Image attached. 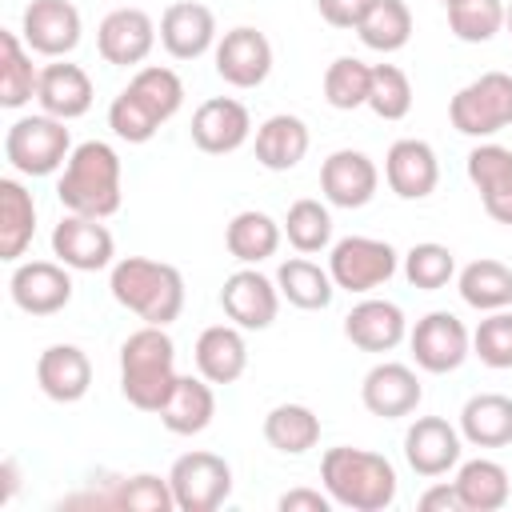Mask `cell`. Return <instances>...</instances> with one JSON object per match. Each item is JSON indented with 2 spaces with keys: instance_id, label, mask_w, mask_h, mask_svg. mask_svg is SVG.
I'll list each match as a JSON object with an SVG mask.
<instances>
[{
  "instance_id": "cell-27",
  "label": "cell",
  "mask_w": 512,
  "mask_h": 512,
  "mask_svg": "<svg viewBox=\"0 0 512 512\" xmlns=\"http://www.w3.org/2000/svg\"><path fill=\"white\" fill-rule=\"evenodd\" d=\"M160 424L172 432V436H196L212 424L216 416V392H212V380L204 376H176L164 408L156 412Z\"/></svg>"
},
{
  "instance_id": "cell-20",
  "label": "cell",
  "mask_w": 512,
  "mask_h": 512,
  "mask_svg": "<svg viewBox=\"0 0 512 512\" xmlns=\"http://www.w3.org/2000/svg\"><path fill=\"white\" fill-rule=\"evenodd\" d=\"M160 44L172 60H200L216 44V16L200 0H176L160 16Z\"/></svg>"
},
{
  "instance_id": "cell-42",
  "label": "cell",
  "mask_w": 512,
  "mask_h": 512,
  "mask_svg": "<svg viewBox=\"0 0 512 512\" xmlns=\"http://www.w3.org/2000/svg\"><path fill=\"white\" fill-rule=\"evenodd\" d=\"M504 0H456L448 4V28L464 44H484L504 28Z\"/></svg>"
},
{
  "instance_id": "cell-52",
  "label": "cell",
  "mask_w": 512,
  "mask_h": 512,
  "mask_svg": "<svg viewBox=\"0 0 512 512\" xmlns=\"http://www.w3.org/2000/svg\"><path fill=\"white\" fill-rule=\"evenodd\" d=\"M440 4H444V8H448V4H456V0H440Z\"/></svg>"
},
{
  "instance_id": "cell-11",
  "label": "cell",
  "mask_w": 512,
  "mask_h": 512,
  "mask_svg": "<svg viewBox=\"0 0 512 512\" xmlns=\"http://www.w3.org/2000/svg\"><path fill=\"white\" fill-rule=\"evenodd\" d=\"M8 292H12V304L20 312H28V316H56L72 300L68 264H56V260H24V264H16V272L8 280Z\"/></svg>"
},
{
  "instance_id": "cell-35",
  "label": "cell",
  "mask_w": 512,
  "mask_h": 512,
  "mask_svg": "<svg viewBox=\"0 0 512 512\" xmlns=\"http://www.w3.org/2000/svg\"><path fill=\"white\" fill-rule=\"evenodd\" d=\"M276 288H280V296L292 308H304V312L328 308L332 304V292H336L332 272L320 268V264H312V260H304V256H292V260H284L276 268Z\"/></svg>"
},
{
  "instance_id": "cell-9",
  "label": "cell",
  "mask_w": 512,
  "mask_h": 512,
  "mask_svg": "<svg viewBox=\"0 0 512 512\" xmlns=\"http://www.w3.org/2000/svg\"><path fill=\"white\" fill-rule=\"evenodd\" d=\"M408 344H412L416 364L432 376L456 372L472 356V332L452 312H428L424 320H416V328L408 332Z\"/></svg>"
},
{
  "instance_id": "cell-34",
  "label": "cell",
  "mask_w": 512,
  "mask_h": 512,
  "mask_svg": "<svg viewBox=\"0 0 512 512\" xmlns=\"http://www.w3.org/2000/svg\"><path fill=\"white\" fill-rule=\"evenodd\" d=\"M456 492H460V504L464 512H496L508 504L512 496V484H508V472L504 464L496 460H464L460 472H456Z\"/></svg>"
},
{
  "instance_id": "cell-1",
  "label": "cell",
  "mask_w": 512,
  "mask_h": 512,
  "mask_svg": "<svg viewBox=\"0 0 512 512\" xmlns=\"http://www.w3.org/2000/svg\"><path fill=\"white\" fill-rule=\"evenodd\" d=\"M320 480L332 504L352 512H384L396 500V468L388 456L368 448H328L320 460Z\"/></svg>"
},
{
  "instance_id": "cell-7",
  "label": "cell",
  "mask_w": 512,
  "mask_h": 512,
  "mask_svg": "<svg viewBox=\"0 0 512 512\" xmlns=\"http://www.w3.org/2000/svg\"><path fill=\"white\" fill-rule=\"evenodd\" d=\"M396 268H400L396 248L388 240H376V236H344L328 252L332 284L344 292H356V296L388 284L396 276Z\"/></svg>"
},
{
  "instance_id": "cell-3",
  "label": "cell",
  "mask_w": 512,
  "mask_h": 512,
  "mask_svg": "<svg viewBox=\"0 0 512 512\" xmlns=\"http://www.w3.org/2000/svg\"><path fill=\"white\" fill-rule=\"evenodd\" d=\"M176 376V344L160 324H144L120 344V392L132 408L160 412Z\"/></svg>"
},
{
  "instance_id": "cell-19",
  "label": "cell",
  "mask_w": 512,
  "mask_h": 512,
  "mask_svg": "<svg viewBox=\"0 0 512 512\" xmlns=\"http://www.w3.org/2000/svg\"><path fill=\"white\" fill-rule=\"evenodd\" d=\"M252 136V116L232 96H212L192 112V144L208 156H228Z\"/></svg>"
},
{
  "instance_id": "cell-23",
  "label": "cell",
  "mask_w": 512,
  "mask_h": 512,
  "mask_svg": "<svg viewBox=\"0 0 512 512\" xmlns=\"http://www.w3.org/2000/svg\"><path fill=\"white\" fill-rule=\"evenodd\" d=\"M36 384L56 404H76L92 388V360L76 344H52L36 360Z\"/></svg>"
},
{
  "instance_id": "cell-30",
  "label": "cell",
  "mask_w": 512,
  "mask_h": 512,
  "mask_svg": "<svg viewBox=\"0 0 512 512\" xmlns=\"http://www.w3.org/2000/svg\"><path fill=\"white\" fill-rule=\"evenodd\" d=\"M308 124L292 112H276L256 128V160L268 172H288L308 156Z\"/></svg>"
},
{
  "instance_id": "cell-22",
  "label": "cell",
  "mask_w": 512,
  "mask_h": 512,
  "mask_svg": "<svg viewBox=\"0 0 512 512\" xmlns=\"http://www.w3.org/2000/svg\"><path fill=\"white\" fill-rule=\"evenodd\" d=\"M468 180L480 192L484 212L496 224L512 228V148H504V144H476L468 152Z\"/></svg>"
},
{
  "instance_id": "cell-32",
  "label": "cell",
  "mask_w": 512,
  "mask_h": 512,
  "mask_svg": "<svg viewBox=\"0 0 512 512\" xmlns=\"http://www.w3.org/2000/svg\"><path fill=\"white\" fill-rule=\"evenodd\" d=\"M456 288H460V300L476 312H500L512 304V268L504 260H492V256H480L472 264L460 268L456 276Z\"/></svg>"
},
{
  "instance_id": "cell-8",
  "label": "cell",
  "mask_w": 512,
  "mask_h": 512,
  "mask_svg": "<svg viewBox=\"0 0 512 512\" xmlns=\"http://www.w3.org/2000/svg\"><path fill=\"white\" fill-rule=\"evenodd\" d=\"M180 512H216L232 496V464L216 452H184L168 468Z\"/></svg>"
},
{
  "instance_id": "cell-41",
  "label": "cell",
  "mask_w": 512,
  "mask_h": 512,
  "mask_svg": "<svg viewBox=\"0 0 512 512\" xmlns=\"http://www.w3.org/2000/svg\"><path fill=\"white\" fill-rule=\"evenodd\" d=\"M284 236L296 252L312 256V252H324L332 244V212L320 204V200H296L284 216Z\"/></svg>"
},
{
  "instance_id": "cell-13",
  "label": "cell",
  "mask_w": 512,
  "mask_h": 512,
  "mask_svg": "<svg viewBox=\"0 0 512 512\" xmlns=\"http://www.w3.org/2000/svg\"><path fill=\"white\" fill-rule=\"evenodd\" d=\"M52 256L60 264H68L72 272H100L112 264L116 256V240L112 232L96 220V216H76L68 212L56 228H52Z\"/></svg>"
},
{
  "instance_id": "cell-49",
  "label": "cell",
  "mask_w": 512,
  "mask_h": 512,
  "mask_svg": "<svg viewBox=\"0 0 512 512\" xmlns=\"http://www.w3.org/2000/svg\"><path fill=\"white\" fill-rule=\"evenodd\" d=\"M420 508H424V512H464L456 484H432V488L420 496Z\"/></svg>"
},
{
  "instance_id": "cell-40",
  "label": "cell",
  "mask_w": 512,
  "mask_h": 512,
  "mask_svg": "<svg viewBox=\"0 0 512 512\" xmlns=\"http://www.w3.org/2000/svg\"><path fill=\"white\" fill-rule=\"evenodd\" d=\"M368 88H372V64H364L356 56H336L324 72V100L340 112L368 104Z\"/></svg>"
},
{
  "instance_id": "cell-14",
  "label": "cell",
  "mask_w": 512,
  "mask_h": 512,
  "mask_svg": "<svg viewBox=\"0 0 512 512\" xmlns=\"http://www.w3.org/2000/svg\"><path fill=\"white\" fill-rule=\"evenodd\" d=\"M156 36L160 32L144 8H112L96 28V48L108 64L132 68L148 60V52L156 48Z\"/></svg>"
},
{
  "instance_id": "cell-17",
  "label": "cell",
  "mask_w": 512,
  "mask_h": 512,
  "mask_svg": "<svg viewBox=\"0 0 512 512\" xmlns=\"http://www.w3.org/2000/svg\"><path fill=\"white\" fill-rule=\"evenodd\" d=\"M376 184H380V172L372 156H364L360 148H336L320 164V192L336 208H364L376 196Z\"/></svg>"
},
{
  "instance_id": "cell-28",
  "label": "cell",
  "mask_w": 512,
  "mask_h": 512,
  "mask_svg": "<svg viewBox=\"0 0 512 512\" xmlns=\"http://www.w3.org/2000/svg\"><path fill=\"white\" fill-rule=\"evenodd\" d=\"M64 504H96V508H128V512H168V508H176V496H172L168 476L160 480L152 472H140V476H128V480H112V488H104V492L68 496Z\"/></svg>"
},
{
  "instance_id": "cell-15",
  "label": "cell",
  "mask_w": 512,
  "mask_h": 512,
  "mask_svg": "<svg viewBox=\"0 0 512 512\" xmlns=\"http://www.w3.org/2000/svg\"><path fill=\"white\" fill-rule=\"evenodd\" d=\"M80 12L72 0H32L20 16V36L40 56H68L80 44Z\"/></svg>"
},
{
  "instance_id": "cell-31",
  "label": "cell",
  "mask_w": 512,
  "mask_h": 512,
  "mask_svg": "<svg viewBox=\"0 0 512 512\" xmlns=\"http://www.w3.org/2000/svg\"><path fill=\"white\" fill-rule=\"evenodd\" d=\"M32 236H36V200L20 180L4 176L0 180V260L16 264L28 252Z\"/></svg>"
},
{
  "instance_id": "cell-46",
  "label": "cell",
  "mask_w": 512,
  "mask_h": 512,
  "mask_svg": "<svg viewBox=\"0 0 512 512\" xmlns=\"http://www.w3.org/2000/svg\"><path fill=\"white\" fill-rule=\"evenodd\" d=\"M108 128L120 136V140H128V144H148L156 132H160V120L148 112V104H140L128 88L108 104Z\"/></svg>"
},
{
  "instance_id": "cell-18",
  "label": "cell",
  "mask_w": 512,
  "mask_h": 512,
  "mask_svg": "<svg viewBox=\"0 0 512 512\" xmlns=\"http://www.w3.org/2000/svg\"><path fill=\"white\" fill-rule=\"evenodd\" d=\"M360 400L372 416L380 420H400V416H412L424 400V388L416 380V372L408 364H396V360H384L376 368L364 372V384H360Z\"/></svg>"
},
{
  "instance_id": "cell-24",
  "label": "cell",
  "mask_w": 512,
  "mask_h": 512,
  "mask_svg": "<svg viewBox=\"0 0 512 512\" xmlns=\"http://www.w3.org/2000/svg\"><path fill=\"white\" fill-rule=\"evenodd\" d=\"M92 76L80 68V64H68V60H56V64H44L40 68V88H36V104L40 112L56 116V120H80L88 108H92Z\"/></svg>"
},
{
  "instance_id": "cell-29",
  "label": "cell",
  "mask_w": 512,
  "mask_h": 512,
  "mask_svg": "<svg viewBox=\"0 0 512 512\" xmlns=\"http://www.w3.org/2000/svg\"><path fill=\"white\" fill-rule=\"evenodd\" d=\"M460 436L476 448H504L512 444V396L504 392H476L460 408Z\"/></svg>"
},
{
  "instance_id": "cell-50",
  "label": "cell",
  "mask_w": 512,
  "mask_h": 512,
  "mask_svg": "<svg viewBox=\"0 0 512 512\" xmlns=\"http://www.w3.org/2000/svg\"><path fill=\"white\" fill-rule=\"evenodd\" d=\"M0 476H4V492H0V504H8V500L16 496V484H20V480H16V460H4V464H0Z\"/></svg>"
},
{
  "instance_id": "cell-25",
  "label": "cell",
  "mask_w": 512,
  "mask_h": 512,
  "mask_svg": "<svg viewBox=\"0 0 512 512\" xmlns=\"http://www.w3.org/2000/svg\"><path fill=\"white\" fill-rule=\"evenodd\" d=\"M344 336L360 348V352H392L404 336H408V320L404 308L392 300H360L348 316H344Z\"/></svg>"
},
{
  "instance_id": "cell-6",
  "label": "cell",
  "mask_w": 512,
  "mask_h": 512,
  "mask_svg": "<svg viewBox=\"0 0 512 512\" xmlns=\"http://www.w3.org/2000/svg\"><path fill=\"white\" fill-rule=\"evenodd\" d=\"M448 120L460 136H496L512 124V76L508 72H480L472 84H464L452 104Z\"/></svg>"
},
{
  "instance_id": "cell-44",
  "label": "cell",
  "mask_w": 512,
  "mask_h": 512,
  "mask_svg": "<svg viewBox=\"0 0 512 512\" xmlns=\"http://www.w3.org/2000/svg\"><path fill=\"white\" fill-rule=\"evenodd\" d=\"M368 108L380 120H404L412 112V80L396 64H372V88Z\"/></svg>"
},
{
  "instance_id": "cell-12",
  "label": "cell",
  "mask_w": 512,
  "mask_h": 512,
  "mask_svg": "<svg viewBox=\"0 0 512 512\" xmlns=\"http://www.w3.org/2000/svg\"><path fill=\"white\" fill-rule=\"evenodd\" d=\"M272 72V44L260 28H232L216 40V76L232 88H260Z\"/></svg>"
},
{
  "instance_id": "cell-38",
  "label": "cell",
  "mask_w": 512,
  "mask_h": 512,
  "mask_svg": "<svg viewBox=\"0 0 512 512\" xmlns=\"http://www.w3.org/2000/svg\"><path fill=\"white\" fill-rule=\"evenodd\" d=\"M356 36L372 52H400L412 40V8L404 0H376L356 24Z\"/></svg>"
},
{
  "instance_id": "cell-21",
  "label": "cell",
  "mask_w": 512,
  "mask_h": 512,
  "mask_svg": "<svg viewBox=\"0 0 512 512\" xmlns=\"http://www.w3.org/2000/svg\"><path fill=\"white\" fill-rule=\"evenodd\" d=\"M384 180L400 200H424L440 184V160L428 140H396L384 156Z\"/></svg>"
},
{
  "instance_id": "cell-2",
  "label": "cell",
  "mask_w": 512,
  "mask_h": 512,
  "mask_svg": "<svg viewBox=\"0 0 512 512\" xmlns=\"http://www.w3.org/2000/svg\"><path fill=\"white\" fill-rule=\"evenodd\" d=\"M108 288H112V300L120 308L136 312L144 324L168 328L184 312V276H180V268H172L164 260L124 256L112 264Z\"/></svg>"
},
{
  "instance_id": "cell-39",
  "label": "cell",
  "mask_w": 512,
  "mask_h": 512,
  "mask_svg": "<svg viewBox=\"0 0 512 512\" xmlns=\"http://www.w3.org/2000/svg\"><path fill=\"white\" fill-rule=\"evenodd\" d=\"M128 92H132L140 104H148V112H152L160 124H168V120L180 112V104H184V80H180L172 68H160V64L136 68V76L128 80Z\"/></svg>"
},
{
  "instance_id": "cell-37",
  "label": "cell",
  "mask_w": 512,
  "mask_h": 512,
  "mask_svg": "<svg viewBox=\"0 0 512 512\" xmlns=\"http://www.w3.org/2000/svg\"><path fill=\"white\" fill-rule=\"evenodd\" d=\"M264 440L284 456H304L320 444V416L308 404H276L264 416Z\"/></svg>"
},
{
  "instance_id": "cell-45",
  "label": "cell",
  "mask_w": 512,
  "mask_h": 512,
  "mask_svg": "<svg viewBox=\"0 0 512 512\" xmlns=\"http://www.w3.org/2000/svg\"><path fill=\"white\" fill-rule=\"evenodd\" d=\"M472 352L480 356V364L504 372L512 368V312L500 308V312H488L476 332H472Z\"/></svg>"
},
{
  "instance_id": "cell-33",
  "label": "cell",
  "mask_w": 512,
  "mask_h": 512,
  "mask_svg": "<svg viewBox=\"0 0 512 512\" xmlns=\"http://www.w3.org/2000/svg\"><path fill=\"white\" fill-rule=\"evenodd\" d=\"M280 236H284V224H276L268 212L260 208H244L228 220L224 228V244L228 252L240 260V264H260L268 256H276L280 248Z\"/></svg>"
},
{
  "instance_id": "cell-36",
  "label": "cell",
  "mask_w": 512,
  "mask_h": 512,
  "mask_svg": "<svg viewBox=\"0 0 512 512\" xmlns=\"http://www.w3.org/2000/svg\"><path fill=\"white\" fill-rule=\"evenodd\" d=\"M40 88V68L32 64V48L16 32H0V104L4 108H24L36 100Z\"/></svg>"
},
{
  "instance_id": "cell-10",
  "label": "cell",
  "mask_w": 512,
  "mask_h": 512,
  "mask_svg": "<svg viewBox=\"0 0 512 512\" xmlns=\"http://www.w3.org/2000/svg\"><path fill=\"white\" fill-rule=\"evenodd\" d=\"M220 308H224V316H228L236 328L260 332V328H268V324L276 320V312H280V288H276V280H268V276L256 272L252 264H248V268H236V272L224 280V288H220Z\"/></svg>"
},
{
  "instance_id": "cell-5",
  "label": "cell",
  "mask_w": 512,
  "mask_h": 512,
  "mask_svg": "<svg viewBox=\"0 0 512 512\" xmlns=\"http://www.w3.org/2000/svg\"><path fill=\"white\" fill-rule=\"evenodd\" d=\"M72 156V136L64 128V120L40 112V116H20L8 132H4V160L20 172V176H52L56 168H64Z\"/></svg>"
},
{
  "instance_id": "cell-51",
  "label": "cell",
  "mask_w": 512,
  "mask_h": 512,
  "mask_svg": "<svg viewBox=\"0 0 512 512\" xmlns=\"http://www.w3.org/2000/svg\"><path fill=\"white\" fill-rule=\"evenodd\" d=\"M504 28H508V32H512V4H508V8H504Z\"/></svg>"
},
{
  "instance_id": "cell-48",
  "label": "cell",
  "mask_w": 512,
  "mask_h": 512,
  "mask_svg": "<svg viewBox=\"0 0 512 512\" xmlns=\"http://www.w3.org/2000/svg\"><path fill=\"white\" fill-rule=\"evenodd\" d=\"M280 512H328L332 508V496L328 492H316V488H292L276 500Z\"/></svg>"
},
{
  "instance_id": "cell-4",
  "label": "cell",
  "mask_w": 512,
  "mask_h": 512,
  "mask_svg": "<svg viewBox=\"0 0 512 512\" xmlns=\"http://www.w3.org/2000/svg\"><path fill=\"white\" fill-rule=\"evenodd\" d=\"M56 196L76 216L108 220L112 212H120V156H116V148L104 140L76 144L60 180H56Z\"/></svg>"
},
{
  "instance_id": "cell-47",
  "label": "cell",
  "mask_w": 512,
  "mask_h": 512,
  "mask_svg": "<svg viewBox=\"0 0 512 512\" xmlns=\"http://www.w3.org/2000/svg\"><path fill=\"white\" fill-rule=\"evenodd\" d=\"M376 0H316V12L332 28H356Z\"/></svg>"
},
{
  "instance_id": "cell-16",
  "label": "cell",
  "mask_w": 512,
  "mask_h": 512,
  "mask_svg": "<svg viewBox=\"0 0 512 512\" xmlns=\"http://www.w3.org/2000/svg\"><path fill=\"white\" fill-rule=\"evenodd\" d=\"M460 428H452L444 416H416L404 432V460L416 476H444L460 464Z\"/></svg>"
},
{
  "instance_id": "cell-43",
  "label": "cell",
  "mask_w": 512,
  "mask_h": 512,
  "mask_svg": "<svg viewBox=\"0 0 512 512\" xmlns=\"http://www.w3.org/2000/svg\"><path fill=\"white\" fill-rule=\"evenodd\" d=\"M404 276H408L412 288L436 292V288H444V284L456 276V256H452V248H444V244H436V240L412 244V248L404 252Z\"/></svg>"
},
{
  "instance_id": "cell-26",
  "label": "cell",
  "mask_w": 512,
  "mask_h": 512,
  "mask_svg": "<svg viewBox=\"0 0 512 512\" xmlns=\"http://www.w3.org/2000/svg\"><path fill=\"white\" fill-rule=\"evenodd\" d=\"M196 372L212 384H236L248 368V344L244 328L236 324H212L196 336Z\"/></svg>"
}]
</instances>
